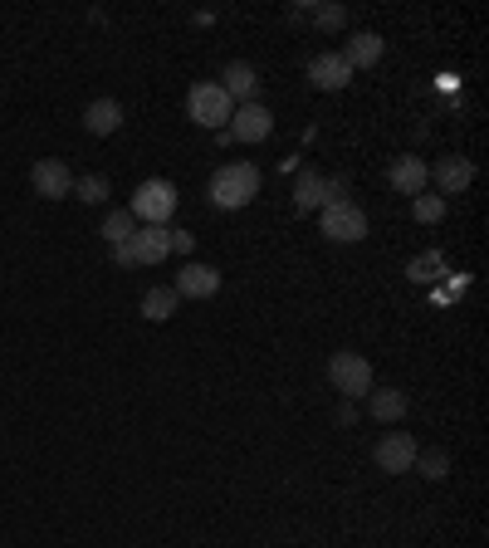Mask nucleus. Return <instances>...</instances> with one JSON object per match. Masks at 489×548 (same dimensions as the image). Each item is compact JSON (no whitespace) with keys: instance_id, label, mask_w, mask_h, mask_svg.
<instances>
[{"instance_id":"f257e3e1","label":"nucleus","mask_w":489,"mask_h":548,"mask_svg":"<svg viewBox=\"0 0 489 548\" xmlns=\"http://www.w3.org/2000/svg\"><path fill=\"white\" fill-rule=\"evenodd\" d=\"M260 196V172L250 167V162H225L221 172L211 177V201L221 206V211H240V206H250Z\"/></svg>"},{"instance_id":"f03ea898","label":"nucleus","mask_w":489,"mask_h":548,"mask_svg":"<svg viewBox=\"0 0 489 548\" xmlns=\"http://www.w3.org/2000/svg\"><path fill=\"white\" fill-rule=\"evenodd\" d=\"M133 221H142V226H167L172 216H177V186L162 182V177H152V182H142L133 191Z\"/></svg>"},{"instance_id":"7ed1b4c3","label":"nucleus","mask_w":489,"mask_h":548,"mask_svg":"<svg viewBox=\"0 0 489 548\" xmlns=\"http://www.w3.org/2000/svg\"><path fill=\"white\" fill-rule=\"evenodd\" d=\"M186 108H191V118L201 123V128H221L230 123V113H235V103H230V93L221 84H196V89L186 93Z\"/></svg>"},{"instance_id":"20e7f679","label":"nucleus","mask_w":489,"mask_h":548,"mask_svg":"<svg viewBox=\"0 0 489 548\" xmlns=\"http://www.w3.org/2000/svg\"><path fill=\"white\" fill-rule=\"evenodd\" d=\"M328 382L343 392V397H367L372 392V363L362 353H333L328 358Z\"/></svg>"},{"instance_id":"39448f33","label":"nucleus","mask_w":489,"mask_h":548,"mask_svg":"<svg viewBox=\"0 0 489 548\" xmlns=\"http://www.w3.org/2000/svg\"><path fill=\"white\" fill-rule=\"evenodd\" d=\"M318 226L328 240H343V245H353L367 235V216L357 211L353 201H333V206H323V216H318Z\"/></svg>"},{"instance_id":"423d86ee","label":"nucleus","mask_w":489,"mask_h":548,"mask_svg":"<svg viewBox=\"0 0 489 548\" xmlns=\"http://www.w3.org/2000/svg\"><path fill=\"white\" fill-rule=\"evenodd\" d=\"M128 255H133V270L137 265H162L172 255V230L167 226H137L133 240H128Z\"/></svg>"},{"instance_id":"0eeeda50","label":"nucleus","mask_w":489,"mask_h":548,"mask_svg":"<svg viewBox=\"0 0 489 548\" xmlns=\"http://www.w3.org/2000/svg\"><path fill=\"white\" fill-rule=\"evenodd\" d=\"M230 137L235 142H265L269 133H274V118H269V108L265 103H240L235 113H230Z\"/></svg>"},{"instance_id":"6e6552de","label":"nucleus","mask_w":489,"mask_h":548,"mask_svg":"<svg viewBox=\"0 0 489 548\" xmlns=\"http://www.w3.org/2000/svg\"><path fill=\"white\" fill-rule=\"evenodd\" d=\"M30 182H35V191H40L45 201H64V196L74 191V172H69V162L45 157V162H35V167H30Z\"/></svg>"},{"instance_id":"1a4fd4ad","label":"nucleus","mask_w":489,"mask_h":548,"mask_svg":"<svg viewBox=\"0 0 489 548\" xmlns=\"http://www.w3.org/2000/svg\"><path fill=\"white\" fill-rule=\"evenodd\" d=\"M343 191H348V182H323L318 172H304L299 186H294V206L299 211H323V206L343 201Z\"/></svg>"},{"instance_id":"9d476101","label":"nucleus","mask_w":489,"mask_h":548,"mask_svg":"<svg viewBox=\"0 0 489 548\" xmlns=\"http://www.w3.org/2000/svg\"><path fill=\"white\" fill-rule=\"evenodd\" d=\"M172 289H177V299H216L221 294V270L216 265H181Z\"/></svg>"},{"instance_id":"9b49d317","label":"nucleus","mask_w":489,"mask_h":548,"mask_svg":"<svg viewBox=\"0 0 489 548\" xmlns=\"http://www.w3.org/2000/svg\"><path fill=\"white\" fill-rule=\"evenodd\" d=\"M372 456H377V465H382L387 475H401V470H411V465H416L421 451H416V441H411L406 431H392V436H382V441H377V451H372Z\"/></svg>"},{"instance_id":"f8f14e48","label":"nucleus","mask_w":489,"mask_h":548,"mask_svg":"<svg viewBox=\"0 0 489 548\" xmlns=\"http://www.w3.org/2000/svg\"><path fill=\"white\" fill-rule=\"evenodd\" d=\"M309 79H313V89L338 93V89H348V79H353V64H348L343 54H318V59L309 64Z\"/></svg>"},{"instance_id":"ddd939ff","label":"nucleus","mask_w":489,"mask_h":548,"mask_svg":"<svg viewBox=\"0 0 489 548\" xmlns=\"http://www.w3.org/2000/svg\"><path fill=\"white\" fill-rule=\"evenodd\" d=\"M387 182L397 186L401 196H411V201H416V196L426 191V182H431V167H426L421 157H397V162H392V172H387Z\"/></svg>"},{"instance_id":"4468645a","label":"nucleus","mask_w":489,"mask_h":548,"mask_svg":"<svg viewBox=\"0 0 489 548\" xmlns=\"http://www.w3.org/2000/svg\"><path fill=\"white\" fill-rule=\"evenodd\" d=\"M225 93H230V103H255V93H260V74L250 69V64H225Z\"/></svg>"},{"instance_id":"2eb2a0df","label":"nucleus","mask_w":489,"mask_h":548,"mask_svg":"<svg viewBox=\"0 0 489 548\" xmlns=\"http://www.w3.org/2000/svg\"><path fill=\"white\" fill-rule=\"evenodd\" d=\"M84 128H89L93 137L118 133V128H123V108H118L113 98H93V103H89V113H84Z\"/></svg>"},{"instance_id":"dca6fc26","label":"nucleus","mask_w":489,"mask_h":548,"mask_svg":"<svg viewBox=\"0 0 489 548\" xmlns=\"http://www.w3.org/2000/svg\"><path fill=\"white\" fill-rule=\"evenodd\" d=\"M436 182H441L445 196H460L465 186L475 182V162L470 157H445L441 167H436Z\"/></svg>"},{"instance_id":"f3484780","label":"nucleus","mask_w":489,"mask_h":548,"mask_svg":"<svg viewBox=\"0 0 489 548\" xmlns=\"http://www.w3.org/2000/svg\"><path fill=\"white\" fill-rule=\"evenodd\" d=\"M353 69H367V64H377L382 59V35H372V30H357L353 40H348V54H343Z\"/></svg>"},{"instance_id":"a211bd4d","label":"nucleus","mask_w":489,"mask_h":548,"mask_svg":"<svg viewBox=\"0 0 489 548\" xmlns=\"http://www.w3.org/2000/svg\"><path fill=\"white\" fill-rule=\"evenodd\" d=\"M367 411H372L377 421H401V416H406V397H401V392H392V387L367 392Z\"/></svg>"},{"instance_id":"6ab92c4d","label":"nucleus","mask_w":489,"mask_h":548,"mask_svg":"<svg viewBox=\"0 0 489 548\" xmlns=\"http://www.w3.org/2000/svg\"><path fill=\"white\" fill-rule=\"evenodd\" d=\"M142 314L152 323L172 319V314H177V289H147V294H142Z\"/></svg>"},{"instance_id":"aec40b11","label":"nucleus","mask_w":489,"mask_h":548,"mask_svg":"<svg viewBox=\"0 0 489 548\" xmlns=\"http://www.w3.org/2000/svg\"><path fill=\"white\" fill-rule=\"evenodd\" d=\"M133 230H137V221H133V211H108V221H103V240L108 245H123V240H133Z\"/></svg>"},{"instance_id":"412c9836","label":"nucleus","mask_w":489,"mask_h":548,"mask_svg":"<svg viewBox=\"0 0 489 548\" xmlns=\"http://www.w3.org/2000/svg\"><path fill=\"white\" fill-rule=\"evenodd\" d=\"M411 216H416V221H426V226H436V221L445 216V201H441V196H426V191H421V196L411 201Z\"/></svg>"},{"instance_id":"4be33fe9","label":"nucleus","mask_w":489,"mask_h":548,"mask_svg":"<svg viewBox=\"0 0 489 548\" xmlns=\"http://www.w3.org/2000/svg\"><path fill=\"white\" fill-rule=\"evenodd\" d=\"M74 196L79 201H89V206H98V201H108V177H84V182H74Z\"/></svg>"},{"instance_id":"5701e85b","label":"nucleus","mask_w":489,"mask_h":548,"mask_svg":"<svg viewBox=\"0 0 489 548\" xmlns=\"http://www.w3.org/2000/svg\"><path fill=\"white\" fill-rule=\"evenodd\" d=\"M313 25H318V30H343V25H348V10H343V5H318V10H313Z\"/></svg>"},{"instance_id":"b1692460","label":"nucleus","mask_w":489,"mask_h":548,"mask_svg":"<svg viewBox=\"0 0 489 548\" xmlns=\"http://www.w3.org/2000/svg\"><path fill=\"white\" fill-rule=\"evenodd\" d=\"M416 460H421V475H426V480H445V475H450L445 451H426V456H416Z\"/></svg>"},{"instance_id":"393cba45","label":"nucleus","mask_w":489,"mask_h":548,"mask_svg":"<svg viewBox=\"0 0 489 548\" xmlns=\"http://www.w3.org/2000/svg\"><path fill=\"white\" fill-rule=\"evenodd\" d=\"M191 245H196V235H186V230H172V250H177V255H191Z\"/></svg>"}]
</instances>
